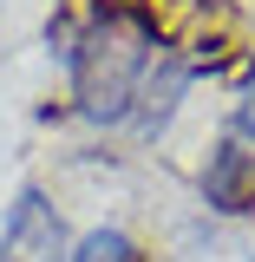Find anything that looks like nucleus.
I'll return each mask as SVG.
<instances>
[{"mask_svg": "<svg viewBox=\"0 0 255 262\" xmlns=\"http://www.w3.org/2000/svg\"><path fill=\"white\" fill-rule=\"evenodd\" d=\"M79 229L65 223L59 196L46 184H20L0 216V262H72Z\"/></svg>", "mask_w": 255, "mask_h": 262, "instance_id": "obj_2", "label": "nucleus"}, {"mask_svg": "<svg viewBox=\"0 0 255 262\" xmlns=\"http://www.w3.org/2000/svg\"><path fill=\"white\" fill-rule=\"evenodd\" d=\"M46 39H53V53L65 66L72 112L105 131H118L131 118L137 85H144L151 59L164 53V27H157L151 0H92V7L65 13Z\"/></svg>", "mask_w": 255, "mask_h": 262, "instance_id": "obj_1", "label": "nucleus"}, {"mask_svg": "<svg viewBox=\"0 0 255 262\" xmlns=\"http://www.w3.org/2000/svg\"><path fill=\"white\" fill-rule=\"evenodd\" d=\"M196 79H203V66L190 59V46L164 39V53L151 59L144 85H137V105H131L125 131H137L144 144H151V138H164V131H170V118L183 112V98H190V85H196Z\"/></svg>", "mask_w": 255, "mask_h": 262, "instance_id": "obj_3", "label": "nucleus"}, {"mask_svg": "<svg viewBox=\"0 0 255 262\" xmlns=\"http://www.w3.org/2000/svg\"><path fill=\"white\" fill-rule=\"evenodd\" d=\"M229 131H236L242 144H255V59H249V72H242V85H236V105H229Z\"/></svg>", "mask_w": 255, "mask_h": 262, "instance_id": "obj_6", "label": "nucleus"}, {"mask_svg": "<svg viewBox=\"0 0 255 262\" xmlns=\"http://www.w3.org/2000/svg\"><path fill=\"white\" fill-rule=\"evenodd\" d=\"M72 262H151V256H144V243L125 223H92V229H79Z\"/></svg>", "mask_w": 255, "mask_h": 262, "instance_id": "obj_5", "label": "nucleus"}, {"mask_svg": "<svg viewBox=\"0 0 255 262\" xmlns=\"http://www.w3.org/2000/svg\"><path fill=\"white\" fill-rule=\"evenodd\" d=\"M196 196L210 216H255V144L223 131L196 164Z\"/></svg>", "mask_w": 255, "mask_h": 262, "instance_id": "obj_4", "label": "nucleus"}]
</instances>
